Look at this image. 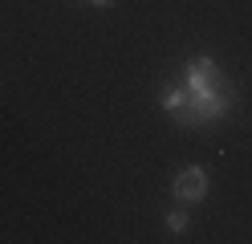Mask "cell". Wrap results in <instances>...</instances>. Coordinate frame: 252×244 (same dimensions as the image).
<instances>
[{"instance_id":"obj_2","label":"cell","mask_w":252,"mask_h":244,"mask_svg":"<svg viewBox=\"0 0 252 244\" xmlns=\"http://www.w3.org/2000/svg\"><path fill=\"white\" fill-rule=\"evenodd\" d=\"M183 86L191 90V94H208L216 86H224V77H220V70H216L212 57H191V61H187V70H183Z\"/></svg>"},{"instance_id":"obj_4","label":"cell","mask_w":252,"mask_h":244,"mask_svg":"<svg viewBox=\"0 0 252 244\" xmlns=\"http://www.w3.org/2000/svg\"><path fill=\"white\" fill-rule=\"evenodd\" d=\"M163 110L179 126H191V90H187V86H167L163 90Z\"/></svg>"},{"instance_id":"obj_1","label":"cell","mask_w":252,"mask_h":244,"mask_svg":"<svg viewBox=\"0 0 252 244\" xmlns=\"http://www.w3.org/2000/svg\"><path fill=\"white\" fill-rule=\"evenodd\" d=\"M232 110V90L228 86H216L208 94H191V126H208L216 118H224Z\"/></svg>"},{"instance_id":"obj_6","label":"cell","mask_w":252,"mask_h":244,"mask_svg":"<svg viewBox=\"0 0 252 244\" xmlns=\"http://www.w3.org/2000/svg\"><path fill=\"white\" fill-rule=\"evenodd\" d=\"M90 4H110V0H90Z\"/></svg>"},{"instance_id":"obj_3","label":"cell","mask_w":252,"mask_h":244,"mask_svg":"<svg viewBox=\"0 0 252 244\" xmlns=\"http://www.w3.org/2000/svg\"><path fill=\"white\" fill-rule=\"evenodd\" d=\"M203 195H208V175H203V167H183L175 175V200L179 204H199Z\"/></svg>"},{"instance_id":"obj_5","label":"cell","mask_w":252,"mask_h":244,"mask_svg":"<svg viewBox=\"0 0 252 244\" xmlns=\"http://www.w3.org/2000/svg\"><path fill=\"white\" fill-rule=\"evenodd\" d=\"M167 228H171V232H183V228H187V211H183V208L171 211V216H167Z\"/></svg>"}]
</instances>
